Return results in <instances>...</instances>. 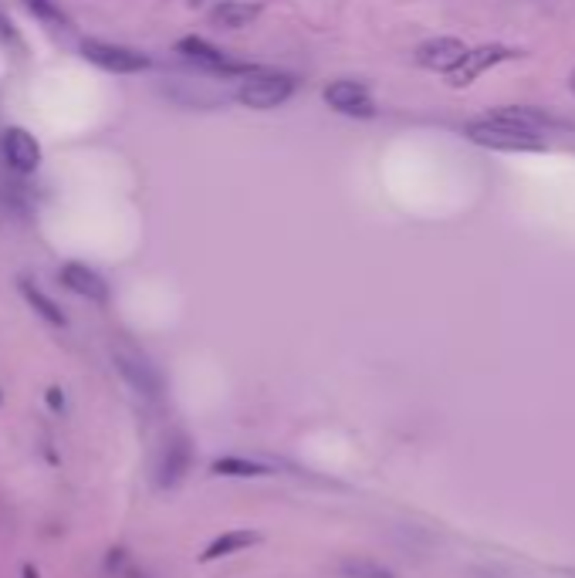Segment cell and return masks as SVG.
I'll return each instance as SVG.
<instances>
[{"label": "cell", "instance_id": "6da1fadb", "mask_svg": "<svg viewBox=\"0 0 575 578\" xmlns=\"http://www.w3.org/2000/svg\"><path fill=\"white\" fill-rule=\"evenodd\" d=\"M295 78L285 75V71H271V68H258L254 75H247L241 88H237V102L247 105V109H278L285 105L291 95H295Z\"/></svg>", "mask_w": 575, "mask_h": 578}, {"label": "cell", "instance_id": "7a4b0ae2", "mask_svg": "<svg viewBox=\"0 0 575 578\" xmlns=\"http://www.w3.org/2000/svg\"><path fill=\"white\" fill-rule=\"evenodd\" d=\"M464 136L484 149H498V153H542L545 149V139L538 136V132H521V129L501 126V122H491V119H484V115L467 122Z\"/></svg>", "mask_w": 575, "mask_h": 578}, {"label": "cell", "instance_id": "3957f363", "mask_svg": "<svg viewBox=\"0 0 575 578\" xmlns=\"http://www.w3.org/2000/svg\"><path fill=\"white\" fill-rule=\"evenodd\" d=\"M78 51H82V58L88 65L102 68V71H112V75H139V71H146L153 61L149 55L136 48H122V44H112V41H99V38H85L78 44Z\"/></svg>", "mask_w": 575, "mask_h": 578}, {"label": "cell", "instance_id": "277c9868", "mask_svg": "<svg viewBox=\"0 0 575 578\" xmlns=\"http://www.w3.org/2000/svg\"><path fill=\"white\" fill-rule=\"evenodd\" d=\"M176 55H183L190 65L203 68L207 75H220V78H247L258 71V65H241V61H230L224 51L207 44L203 38H180L176 41Z\"/></svg>", "mask_w": 575, "mask_h": 578}, {"label": "cell", "instance_id": "5b68a950", "mask_svg": "<svg viewBox=\"0 0 575 578\" xmlns=\"http://www.w3.org/2000/svg\"><path fill=\"white\" fill-rule=\"evenodd\" d=\"M112 359H115V369H119V376L126 379L139 396L149 399V403H159V399H163L166 382H163L159 369L146 359L143 352H136V349H115Z\"/></svg>", "mask_w": 575, "mask_h": 578}, {"label": "cell", "instance_id": "8992f818", "mask_svg": "<svg viewBox=\"0 0 575 578\" xmlns=\"http://www.w3.org/2000/svg\"><path fill=\"white\" fill-rule=\"evenodd\" d=\"M193 467V440L187 433H170L159 447V460H156V487L170 491V487L180 484L183 477L190 474Z\"/></svg>", "mask_w": 575, "mask_h": 578}, {"label": "cell", "instance_id": "52a82bcc", "mask_svg": "<svg viewBox=\"0 0 575 578\" xmlns=\"http://www.w3.org/2000/svg\"><path fill=\"white\" fill-rule=\"evenodd\" d=\"M521 58L518 48H508V44H481V48H467L464 61L447 75V85L450 88H467L474 85L477 75H484L488 68L501 65V61H515Z\"/></svg>", "mask_w": 575, "mask_h": 578}, {"label": "cell", "instance_id": "ba28073f", "mask_svg": "<svg viewBox=\"0 0 575 578\" xmlns=\"http://www.w3.org/2000/svg\"><path fill=\"white\" fill-rule=\"evenodd\" d=\"M325 102H329V109L349 115V119H373L376 115V102L369 88L362 82H352V78H339V82L325 88Z\"/></svg>", "mask_w": 575, "mask_h": 578}, {"label": "cell", "instance_id": "9c48e42d", "mask_svg": "<svg viewBox=\"0 0 575 578\" xmlns=\"http://www.w3.org/2000/svg\"><path fill=\"white\" fill-rule=\"evenodd\" d=\"M0 156H4V163L11 166L14 173H34L41 166V146L38 139L31 136L28 129L21 126H11L0 136Z\"/></svg>", "mask_w": 575, "mask_h": 578}, {"label": "cell", "instance_id": "30bf717a", "mask_svg": "<svg viewBox=\"0 0 575 578\" xmlns=\"http://www.w3.org/2000/svg\"><path fill=\"white\" fill-rule=\"evenodd\" d=\"M58 281L65 284L68 291H75L78 298L95 301V305H105V301H109V281H105L95 268H88V264H82V261H68V264H61Z\"/></svg>", "mask_w": 575, "mask_h": 578}, {"label": "cell", "instance_id": "8fae6325", "mask_svg": "<svg viewBox=\"0 0 575 578\" xmlns=\"http://www.w3.org/2000/svg\"><path fill=\"white\" fill-rule=\"evenodd\" d=\"M484 119L521 129V132H538V136H542V132H552V129H562V122L555 119V115L532 109V105H501V109H491Z\"/></svg>", "mask_w": 575, "mask_h": 578}, {"label": "cell", "instance_id": "7c38bea8", "mask_svg": "<svg viewBox=\"0 0 575 578\" xmlns=\"http://www.w3.org/2000/svg\"><path fill=\"white\" fill-rule=\"evenodd\" d=\"M464 55L467 48L460 38H430L417 48V65L427 71H444V75H450V71L464 61Z\"/></svg>", "mask_w": 575, "mask_h": 578}, {"label": "cell", "instance_id": "4fadbf2b", "mask_svg": "<svg viewBox=\"0 0 575 578\" xmlns=\"http://www.w3.org/2000/svg\"><path fill=\"white\" fill-rule=\"evenodd\" d=\"M261 17V4L254 0H224L210 11V24L220 31H241V28H251L254 21Z\"/></svg>", "mask_w": 575, "mask_h": 578}, {"label": "cell", "instance_id": "5bb4252c", "mask_svg": "<svg viewBox=\"0 0 575 578\" xmlns=\"http://www.w3.org/2000/svg\"><path fill=\"white\" fill-rule=\"evenodd\" d=\"M261 531H247V528H230L224 531V535H217L214 541H210L207 548H203L200 562H217V558H227V555H237V551H247L254 545H261Z\"/></svg>", "mask_w": 575, "mask_h": 578}, {"label": "cell", "instance_id": "9a60e30c", "mask_svg": "<svg viewBox=\"0 0 575 578\" xmlns=\"http://www.w3.org/2000/svg\"><path fill=\"white\" fill-rule=\"evenodd\" d=\"M21 295H24V301H28V305L34 308V315L44 318V322H48V325H55V328H65V325H68L65 311H61V308L55 305V301L44 295V291H41L34 281H28V278L21 281Z\"/></svg>", "mask_w": 575, "mask_h": 578}, {"label": "cell", "instance_id": "2e32d148", "mask_svg": "<svg viewBox=\"0 0 575 578\" xmlns=\"http://www.w3.org/2000/svg\"><path fill=\"white\" fill-rule=\"evenodd\" d=\"M210 474L217 477H271L274 470L261 460H247V457H217L210 464Z\"/></svg>", "mask_w": 575, "mask_h": 578}, {"label": "cell", "instance_id": "e0dca14e", "mask_svg": "<svg viewBox=\"0 0 575 578\" xmlns=\"http://www.w3.org/2000/svg\"><path fill=\"white\" fill-rule=\"evenodd\" d=\"M28 11L38 17V21L44 24V28H72V21H68V14L61 11V7L55 4V0H21Z\"/></svg>", "mask_w": 575, "mask_h": 578}, {"label": "cell", "instance_id": "ac0fdd59", "mask_svg": "<svg viewBox=\"0 0 575 578\" xmlns=\"http://www.w3.org/2000/svg\"><path fill=\"white\" fill-rule=\"evenodd\" d=\"M342 578H396L386 565L373 562V558H345L339 562Z\"/></svg>", "mask_w": 575, "mask_h": 578}, {"label": "cell", "instance_id": "d6986e66", "mask_svg": "<svg viewBox=\"0 0 575 578\" xmlns=\"http://www.w3.org/2000/svg\"><path fill=\"white\" fill-rule=\"evenodd\" d=\"M0 41H4V44H17V31L11 28V21H7L4 14H0Z\"/></svg>", "mask_w": 575, "mask_h": 578}, {"label": "cell", "instance_id": "ffe728a7", "mask_svg": "<svg viewBox=\"0 0 575 578\" xmlns=\"http://www.w3.org/2000/svg\"><path fill=\"white\" fill-rule=\"evenodd\" d=\"M48 403H51V409H61V406H65V399H61V389H58V386H51V389H48Z\"/></svg>", "mask_w": 575, "mask_h": 578}, {"label": "cell", "instance_id": "44dd1931", "mask_svg": "<svg viewBox=\"0 0 575 578\" xmlns=\"http://www.w3.org/2000/svg\"><path fill=\"white\" fill-rule=\"evenodd\" d=\"M24 578H38V572H34L31 565H24Z\"/></svg>", "mask_w": 575, "mask_h": 578}, {"label": "cell", "instance_id": "7402d4cb", "mask_svg": "<svg viewBox=\"0 0 575 578\" xmlns=\"http://www.w3.org/2000/svg\"><path fill=\"white\" fill-rule=\"evenodd\" d=\"M569 88H572V92H575V71H572V78H569Z\"/></svg>", "mask_w": 575, "mask_h": 578}]
</instances>
